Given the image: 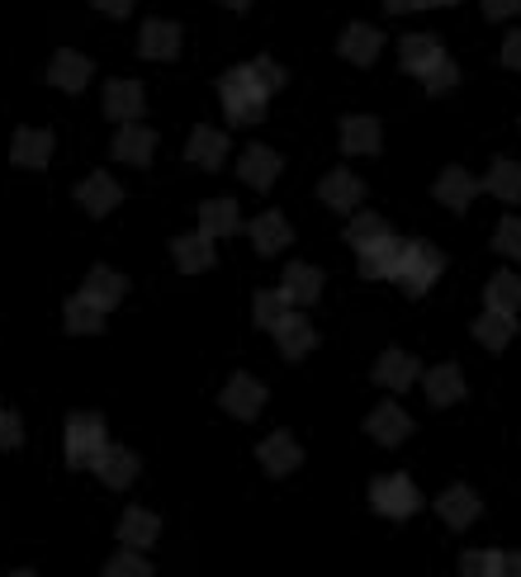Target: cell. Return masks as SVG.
Listing matches in <instances>:
<instances>
[{
	"mask_svg": "<svg viewBox=\"0 0 521 577\" xmlns=\"http://www.w3.org/2000/svg\"><path fill=\"white\" fill-rule=\"evenodd\" d=\"M432 195L446 204V208H465L474 195H479V181H474L469 171H460V166H451L446 175H441V181L432 185Z\"/></svg>",
	"mask_w": 521,
	"mask_h": 577,
	"instance_id": "obj_26",
	"label": "cell"
},
{
	"mask_svg": "<svg viewBox=\"0 0 521 577\" xmlns=\"http://www.w3.org/2000/svg\"><path fill=\"white\" fill-rule=\"evenodd\" d=\"M176 265L185 270V275H199V270H209L214 265V242L204 232H195V237H176Z\"/></svg>",
	"mask_w": 521,
	"mask_h": 577,
	"instance_id": "obj_30",
	"label": "cell"
},
{
	"mask_svg": "<svg viewBox=\"0 0 521 577\" xmlns=\"http://www.w3.org/2000/svg\"><path fill=\"white\" fill-rule=\"evenodd\" d=\"M436 511H441V516H446V525H451V531H465V525H469L474 516H479V497H474V488L455 483V488H446V492H441Z\"/></svg>",
	"mask_w": 521,
	"mask_h": 577,
	"instance_id": "obj_17",
	"label": "cell"
},
{
	"mask_svg": "<svg viewBox=\"0 0 521 577\" xmlns=\"http://www.w3.org/2000/svg\"><path fill=\"white\" fill-rule=\"evenodd\" d=\"M484 14L488 20H512V14H521V0H484Z\"/></svg>",
	"mask_w": 521,
	"mask_h": 577,
	"instance_id": "obj_44",
	"label": "cell"
},
{
	"mask_svg": "<svg viewBox=\"0 0 521 577\" xmlns=\"http://www.w3.org/2000/svg\"><path fill=\"white\" fill-rule=\"evenodd\" d=\"M6 577H34V573H29V568H20V573H6Z\"/></svg>",
	"mask_w": 521,
	"mask_h": 577,
	"instance_id": "obj_51",
	"label": "cell"
},
{
	"mask_svg": "<svg viewBox=\"0 0 521 577\" xmlns=\"http://www.w3.org/2000/svg\"><path fill=\"white\" fill-rule=\"evenodd\" d=\"M47 81H53L57 90H86L90 86V62L82 53H57L53 62H47Z\"/></svg>",
	"mask_w": 521,
	"mask_h": 577,
	"instance_id": "obj_18",
	"label": "cell"
},
{
	"mask_svg": "<svg viewBox=\"0 0 521 577\" xmlns=\"http://www.w3.org/2000/svg\"><path fill=\"white\" fill-rule=\"evenodd\" d=\"M14 445H20V416L0 412V450H14Z\"/></svg>",
	"mask_w": 521,
	"mask_h": 577,
	"instance_id": "obj_43",
	"label": "cell"
},
{
	"mask_svg": "<svg viewBox=\"0 0 521 577\" xmlns=\"http://www.w3.org/2000/svg\"><path fill=\"white\" fill-rule=\"evenodd\" d=\"M426 398H432L436 407H451L465 398V374L455 370V364H436L432 374H426Z\"/></svg>",
	"mask_w": 521,
	"mask_h": 577,
	"instance_id": "obj_27",
	"label": "cell"
},
{
	"mask_svg": "<svg viewBox=\"0 0 521 577\" xmlns=\"http://www.w3.org/2000/svg\"><path fill=\"white\" fill-rule=\"evenodd\" d=\"M389 228H384V218H375V214H356L351 218V228H346V242H351L356 251H366L370 242H379Z\"/></svg>",
	"mask_w": 521,
	"mask_h": 577,
	"instance_id": "obj_37",
	"label": "cell"
},
{
	"mask_svg": "<svg viewBox=\"0 0 521 577\" xmlns=\"http://www.w3.org/2000/svg\"><path fill=\"white\" fill-rule=\"evenodd\" d=\"M379 47H384V34L370 24H351L341 34V57L346 62H356V67H370V62L379 57Z\"/></svg>",
	"mask_w": 521,
	"mask_h": 577,
	"instance_id": "obj_19",
	"label": "cell"
},
{
	"mask_svg": "<svg viewBox=\"0 0 521 577\" xmlns=\"http://www.w3.org/2000/svg\"><path fill=\"white\" fill-rule=\"evenodd\" d=\"M488 308H498V313L521 308V280L512 275V270H498L493 275V284H488Z\"/></svg>",
	"mask_w": 521,
	"mask_h": 577,
	"instance_id": "obj_35",
	"label": "cell"
},
{
	"mask_svg": "<svg viewBox=\"0 0 521 577\" xmlns=\"http://www.w3.org/2000/svg\"><path fill=\"white\" fill-rule=\"evenodd\" d=\"M284 313H290V308H284V294H257V327L275 331Z\"/></svg>",
	"mask_w": 521,
	"mask_h": 577,
	"instance_id": "obj_41",
	"label": "cell"
},
{
	"mask_svg": "<svg viewBox=\"0 0 521 577\" xmlns=\"http://www.w3.org/2000/svg\"><path fill=\"white\" fill-rule=\"evenodd\" d=\"M95 10H105V14H129L133 0H95Z\"/></svg>",
	"mask_w": 521,
	"mask_h": 577,
	"instance_id": "obj_47",
	"label": "cell"
},
{
	"mask_svg": "<svg viewBox=\"0 0 521 577\" xmlns=\"http://www.w3.org/2000/svg\"><path fill=\"white\" fill-rule=\"evenodd\" d=\"M498 577H521V554H498Z\"/></svg>",
	"mask_w": 521,
	"mask_h": 577,
	"instance_id": "obj_46",
	"label": "cell"
},
{
	"mask_svg": "<svg viewBox=\"0 0 521 577\" xmlns=\"http://www.w3.org/2000/svg\"><path fill=\"white\" fill-rule=\"evenodd\" d=\"M441 57H446V53H441V43H436L432 34H413V39H403V72L426 76Z\"/></svg>",
	"mask_w": 521,
	"mask_h": 577,
	"instance_id": "obj_29",
	"label": "cell"
},
{
	"mask_svg": "<svg viewBox=\"0 0 521 577\" xmlns=\"http://www.w3.org/2000/svg\"><path fill=\"white\" fill-rule=\"evenodd\" d=\"M275 341H280V356H284V360H299V356H308V350L318 346V331H313L308 317L284 313L280 327H275Z\"/></svg>",
	"mask_w": 521,
	"mask_h": 577,
	"instance_id": "obj_6",
	"label": "cell"
},
{
	"mask_svg": "<svg viewBox=\"0 0 521 577\" xmlns=\"http://www.w3.org/2000/svg\"><path fill=\"white\" fill-rule=\"evenodd\" d=\"M105 577H152V564L138 549H123V554H115L105 564Z\"/></svg>",
	"mask_w": 521,
	"mask_h": 577,
	"instance_id": "obj_38",
	"label": "cell"
},
{
	"mask_svg": "<svg viewBox=\"0 0 521 577\" xmlns=\"http://www.w3.org/2000/svg\"><path fill=\"white\" fill-rule=\"evenodd\" d=\"M138 47H142V57L171 62V57L181 53V24H171V20H148V24H142V34H138Z\"/></svg>",
	"mask_w": 521,
	"mask_h": 577,
	"instance_id": "obj_9",
	"label": "cell"
},
{
	"mask_svg": "<svg viewBox=\"0 0 521 577\" xmlns=\"http://www.w3.org/2000/svg\"><path fill=\"white\" fill-rule=\"evenodd\" d=\"M123 288H129V280H123L119 270L95 265L90 275H86V284H82V298H86V303H95L100 313H109V308H115V303L123 298Z\"/></svg>",
	"mask_w": 521,
	"mask_h": 577,
	"instance_id": "obj_10",
	"label": "cell"
},
{
	"mask_svg": "<svg viewBox=\"0 0 521 577\" xmlns=\"http://www.w3.org/2000/svg\"><path fill=\"white\" fill-rule=\"evenodd\" d=\"M403 251H408V242L384 232L379 242H370L366 251H360V275L366 280H393L399 275V265H403Z\"/></svg>",
	"mask_w": 521,
	"mask_h": 577,
	"instance_id": "obj_5",
	"label": "cell"
},
{
	"mask_svg": "<svg viewBox=\"0 0 521 577\" xmlns=\"http://www.w3.org/2000/svg\"><path fill=\"white\" fill-rule=\"evenodd\" d=\"M502 62H508L512 72H521V29H517V34H508V43H502Z\"/></svg>",
	"mask_w": 521,
	"mask_h": 577,
	"instance_id": "obj_45",
	"label": "cell"
},
{
	"mask_svg": "<svg viewBox=\"0 0 521 577\" xmlns=\"http://www.w3.org/2000/svg\"><path fill=\"white\" fill-rule=\"evenodd\" d=\"M512 331H517V327H512V313H498V308H488L479 323H474V336H479L488 350H502V346L512 341Z\"/></svg>",
	"mask_w": 521,
	"mask_h": 577,
	"instance_id": "obj_34",
	"label": "cell"
},
{
	"mask_svg": "<svg viewBox=\"0 0 521 577\" xmlns=\"http://www.w3.org/2000/svg\"><path fill=\"white\" fill-rule=\"evenodd\" d=\"M237 228H242V218H237V204L232 199H209L199 208V232L209 237V242H218V237H232Z\"/></svg>",
	"mask_w": 521,
	"mask_h": 577,
	"instance_id": "obj_23",
	"label": "cell"
},
{
	"mask_svg": "<svg viewBox=\"0 0 521 577\" xmlns=\"http://www.w3.org/2000/svg\"><path fill=\"white\" fill-rule=\"evenodd\" d=\"M413 379H417V360L408 356V350H384V356H379V364H375V383H384V389L403 393Z\"/></svg>",
	"mask_w": 521,
	"mask_h": 577,
	"instance_id": "obj_20",
	"label": "cell"
},
{
	"mask_svg": "<svg viewBox=\"0 0 521 577\" xmlns=\"http://www.w3.org/2000/svg\"><path fill=\"white\" fill-rule=\"evenodd\" d=\"M156 535H162V521H156L152 511H142V507H129V511H123V521H119L123 549H148Z\"/></svg>",
	"mask_w": 521,
	"mask_h": 577,
	"instance_id": "obj_21",
	"label": "cell"
},
{
	"mask_svg": "<svg viewBox=\"0 0 521 577\" xmlns=\"http://www.w3.org/2000/svg\"><path fill=\"white\" fill-rule=\"evenodd\" d=\"M109 450L105 440V422L90 412H76L67 422V464H76V469H95V459H100Z\"/></svg>",
	"mask_w": 521,
	"mask_h": 577,
	"instance_id": "obj_2",
	"label": "cell"
},
{
	"mask_svg": "<svg viewBox=\"0 0 521 577\" xmlns=\"http://www.w3.org/2000/svg\"><path fill=\"white\" fill-rule=\"evenodd\" d=\"M152 152H156V133H152V128H142V123H123L119 128V138H115V156H119V162L148 166Z\"/></svg>",
	"mask_w": 521,
	"mask_h": 577,
	"instance_id": "obj_13",
	"label": "cell"
},
{
	"mask_svg": "<svg viewBox=\"0 0 521 577\" xmlns=\"http://www.w3.org/2000/svg\"><path fill=\"white\" fill-rule=\"evenodd\" d=\"M366 431H370V436H375L379 445H403V440H408V431H413V422H408V412H403L399 403H379V407L370 412Z\"/></svg>",
	"mask_w": 521,
	"mask_h": 577,
	"instance_id": "obj_11",
	"label": "cell"
},
{
	"mask_svg": "<svg viewBox=\"0 0 521 577\" xmlns=\"http://www.w3.org/2000/svg\"><path fill=\"white\" fill-rule=\"evenodd\" d=\"M284 303H313L323 294V270H313V265H304V261H294L290 270H284Z\"/></svg>",
	"mask_w": 521,
	"mask_h": 577,
	"instance_id": "obj_24",
	"label": "cell"
},
{
	"mask_svg": "<svg viewBox=\"0 0 521 577\" xmlns=\"http://www.w3.org/2000/svg\"><path fill=\"white\" fill-rule=\"evenodd\" d=\"M455 81H460V67H455V62H451V57H441V62H436V67H432V72H426V76H422V86H426V90H432V95H441V90H451Z\"/></svg>",
	"mask_w": 521,
	"mask_h": 577,
	"instance_id": "obj_42",
	"label": "cell"
},
{
	"mask_svg": "<svg viewBox=\"0 0 521 577\" xmlns=\"http://www.w3.org/2000/svg\"><path fill=\"white\" fill-rule=\"evenodd\" d=\"M237 175H242L247 185H257V189H271L275 175H280V156L271 148H247L242 162H237Z\"/></svg>",
	"mask_w": 521,
	"mask_h": 577,
	"instance_id": "obj_22",
	"label": "cell"
},
{
	"mask_svg": "<svg viewBox=\"0 0 521 577\" xmlns=\"http://www.w3.org/2000/svg\"><path fill=\"white\" fill-rule=\"evenodd\" d=\"M460 577H498V554L493 549H469L460 558Z\"/></svg>",
	"mask_w": 521,
	"mask_h": 577,
	"instance_id": "obj_40",
	"label": "cell"
},
{
	"mask_svg": "<svg viewBox=\"0 0 521 577\" xmlns=\"http://www.w3.org/2000/svg\"><path fill=\"white\" fill-rule=\"evenodd\" d=\"M341 148L346 152H379V123L366 115L341 119Z\"/></svg>",
	"mask_w": 521,
	"mask_h": 577,
	"instance_id": "obj_31",
	"label": "cell"
},
{
	"mask_svg": "<svg viewBox=\"0 0 521 577\" xmlns=\"http://www.w3.org/2000/svg\"><path fill=\"white\" fill-rule=\"evenodd\" d=\"M100 327H105V313L76 294V298L67 303V331H82V336H86V331H100Z\"/></svg>",
	"mask_w": 521,
	"mask_h": 577,
	"instance_id": "obj_36",
	"label": "cell"
},
{
	"mask_svg": "<svg viewBox=\"0 0 521 577\" xmlns=\"http://www.w3.org/2000/svg\"><path fill=\"white\" fill-rule=\"evenodd\" d=\"M257 459H261V469H265V473H275V478H280V473H294V469H299V459H304V450L294 445V436H284V431H275V436L257 450Z\"/></svg>",
	"mask_w": 521,
	"mask_h": 577,
	"instance_id": "obj_16",
	"label": "cell"
},
{
	"mask_svg": "<svg viewBox=\"0 0 521 577\" xmlns=\"http://www.w3.org/2000/svg\"><path fill=\"white\" fill-rule=\"evenodd\" d=\"M95 473H100L109 488H129L133 478H138V459L129 450H119V445H109V450L95 459Z\"/></svg>",
	"mask_w": 521,
	"mask_h": 577,
	"instance_id": "obj_28",
	"label": "cell"
},
{
	"mask_svg": "<svg viewBox=\"0 0 521 577\" xmlns=\"http://www.w3.org/2000/svg\"><path fill=\"white\" fill-rule=\"evenodd\" d=\"M142 86L138 81H109L105 86V115L109 119H119V123H138V115H142Z\"/></svg>",
	"mask_w": 521,
	"mask_h": 577,
	"instance_id": "obj_15",
	"label": "cell"
},
{
	"mask_svg": "<svg viewBox=\"0 0 521 577\" xmlns=\"http://www.w3.org/2000/svg\"><path fill=\"white\" fill-rule=\"evenodd\" d=\"M432 6H455V0H417V10H432Z\"/></svg>",
	"mask_w": 521,
	"mask_h": 577,
	"instance_id": "obj_49",
	"label": "cell"
},
{
	"mask_svg": "<svg viewBox=\"0 0 521 577\" xmlns=\"http://www.w3.org/2000/svg\"><path fill=\"white\" fill-rule=\"evenodd\" d=\"M384 10H393V14H403V10H417V0H384Z\"/></svg>",
	"mask_w": 521,
	"mask_h": 577,
	"instance_id": "obj_48",
	"label": "cell"
},
{
	"mask_svg": "<svg viewBox=\"0 0 521 577\" xmlns=\"http://www.w3.org/2000/svg\"><path fill=\"white\" fill-rule=\"evenodd\" d=\"M484 189H493L498 199L517 204V199H521V166H517V162H508V156H498L493 171L484 175Z\"/></svg>",
	"mask_w": 521,
	"mask_h": 577,
	"instance_id": "obj_33",
	"label": "cell"
},
{
	"mask_svg": "<svg viewBox=\"0 0 521 577\" xmlns=\"http://www.w3.org/2000/svg\"><path fill=\"white\" fill-rule=\"evenodd\" d=\"M280 86H284V72L271 57H257V62H247V67H232L224 76V86H218L228 123H257L265 115V100H271Z\"/></svg>",
	"mask_w": 521,
	"mask_h": 577,
	"instance_id": "obj_1",
	"label": "cell"
},
{
	"mask_svg": "<svg viewBox=\"0 0 521 577\" xmlns=\"http://www.w3.org/2000/svg\"><path fill=\"white\" fill-rule=\"evenodd\" d=\"M251 242H257V251H284V242H290V222H284V214H261L257 222H251Z\"/></svg>",
	"mask_w": 521,
	"mask_h": 577,
	"instance_id": "obj_32",
	"label": "cell"
},
{
	"mask_svg": "<svg viewBox=\"0 0 521 577\" xmlns=\"http://www.w3.org/2000/svg\"><path fill=\"white\" fill-rule=\"evenodd\" d=\"M119 199H123V189L115 175H105V171L82 181V189H76V204H82L86 214H109V208H119Z\"/></svg>",
	"mask_w": 521,
	"mask_h": 577,
	"instance_id": "obj_14",
	"label": "cell"
},
{
	"mask_svg": "<svg viewBox=\"0 0 521 577\" xmlns=\"http://www.w3.org/2000/svg\"><path fill=\"white\" fill-rule=\"evenodd\" d=\"M218 403H224L232 416H242V422H247V416H257V412L265 407V389H261V383L251 379V374H232Z\"/></svg>",
	"mask_w": 521,
	"mask_h": 577,
	"instance_id": "obj_7",
	"label": "cell"
},
{
	"mask_svg": "<svg viewBox=\"0 0 521 577\" xmlns=\"http://www.w3.org/2000/svg\"><path fill=\"white\" fill-rule=\"evenodd\" d=\"M370 502H375L379 516L403 521V516H413V511L422 507V492L408 483L403 473H389V478H375V483H370Z\"/></svg>",
	"mask_w": 521,
	"mask_h": 577,
	"instance_id": "obj_4",
	"label": "cell"
},
{
	"mask_svg": "<svg viewBox=\"0 0 521 577\" xmlns=\"http://www.w3.org/2000/svg\"><path fill=\"white\" fill-rule=\"evenodd\" d=\"M224 6H228V10H247V6H251V0H224Z\"/></svg>",
	"mask_w": 521,
	"mask_h": 577,
	"instance_id": "obj_50",
	"label": "cell"
},
{
	"mask_svg": "<svg viewBox=\"0 0 521 577\" xmlns=\"http://www.w3.org/2000/svg\"><path fill=\"white\" fill-rule=\"evenodd\" d=\"M10 156H14V166H29V171L47 166V156H53V133H47V128H20L10 142Z\"/></svg>",
	"mask_w": 521,
	"mask_h": 577,
	"instance_id": "obj_8",
	"label": "cell"
},
{
	"mask_svg": "<svg viewBox=\"0 0 521 577\" xmlns=\"http://www.w3.org/2000/svg\"><path fill=\"white\" fill-rule=\"evenodd\" d=\"M318 195H323V204H332V208H356L360 195H366V185H360V175H351V171H332V175H323Z\"/></svg>",
	"mask_w": 521,
	"mask_h": 577,
	"instance_id": "obj_25",
	"label": "cell"
},
{
	"mask_svg": "<svg viewBox=\"0 0 521 577\" xmlns=\"http://www.w3.org/2000/svg\"><path fill=\"white\" fill-rule=\"evenodd\" d=\"M185 156H189L195 166H204V171H218V166H224V156H228V138L218 133V128L199 123L195 133H189V148H185Z\"/></svg>",
	"mask_w": 521,
	"mask_h": 577,
	"instance_id": "obj_12",
	"label": "cell"
},
{
	"mask_svg": "<svg viewBox=\"0 0 521 577\" xmlns=\"http://www.w3.org/2000/svg\"><path fill=\"white\" fill-rule=\"evenodd\" d=\"M441 275V251L432 247V242H408V251H403V265H399V288L403 294H426L432 288V280Z\"/></svg>",
	"mask_w": 521,
	"mask_h": 577,
	"instance_id": "obj_3",
	"label": "cell"
},
{
	"mask_svg": "<svg viewBox=\"0 0 521 577\" xmlns=\"http://www.w3.org/2000/svg\"><path fill=\"white\" fill-rule=\"evenodd\" d=\"M493 251L502 255H521V214H508L498 222V232H493Z\"/></svg>",
	"mask_w": 521,
	"mask_h": 577,
	"instance_id": "obj_39",
	"label": "cell"
}]
</instances>
